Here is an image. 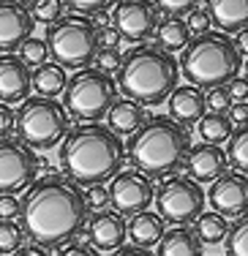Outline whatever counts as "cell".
<instances>
[{"mask_svg": "<svg viewBox=\"0 0 248 256\" xmlns=\"http://www.w3.org/2000/svg\"><path fill=\"white\" fill-rule=\"evenodd\" d=\"M22 232L38 248L66 246L88 224V202L80 186L50 174L25 191L22 199Z\"/></svg>", "mask_w": 248, "mask_h": 256, "instance_id": "6da1fadb", "label": "cell"}, {"mask_svg": "<svg viewBox=\"0 0 248 256\" xmlns=\"http://www.w3.org/2000/svg\"><path fill=\"white\" fill-rule=\"evenodd\" d=\"M123 156L126 148L120 136L98 123L68 131L66 142L60 144V166L66 178L80 186H101L110 178H118Z\"/></svg>", "mask_w": 248, "mask_h": 256, "instance_id": "7a4b0ae2", "label": "cell"}, {"mask_svg": "<svg viewBox=\"0 0 248 256\" xmlns=\"http://www.w3.org/2000/svg\"><path fill=\"white\" fill-rule=\"evenodd\" d=\"M180 63L161 46H136L123 58L118 71V88L139 106H158L174 93Z\"/></svg>", "mask_w": 248, "mask_h": 256, "instance_id": "3957f363", "label": "cell"}, {"mask_svg": "<svg viewBox=\"0 0 248 256\" xmlns=\"http://www.w3.org/2000/svg\"><path fill=\"white\" fill-rule=\"evenodd\" d=\"M191 150V136L169 114L148 118L128 142V158L144 178H166L186 164Z\"/></svg>", "mask_w": 248, "mask_h": 256, "instance_id": "277c9868", "label": "cell"}, {"mask_svg": "<svg viewBox=\"0 0 248 256\" xmlns=\"http://www.w3.org/2000/svg\"><path fill=\"white\" fill-rule=\"evenodd\" d=\"M243 54L226 33H202L188 41L180 54V74L188 79L191 88L216 90L240 76Z\"/></svg>", "mask_w": 248, "mask_h": 256, "instance_id": "5b68a950", "label": "cell"}, {"mask_svg": "<svg viewBox=\"0 0 248 256\" xmlns=\"http://www.w3.org/2000/svg\"><path fill=\"white\" fill-rule=\"evenodd\" d=\"M46 46L50 58H55V66L60 68H90V63L98 54V30L82 14H68L58 20L46 30Z\"/></svg>", "mask_w": 248, "mask_h": 256, "instance_id": "8992f818", "label": "cell"}, {"mask_svg": "<svg viewBox=\"0 0 248 256\" xmlns=\"http://www.w3.org/2000/svg\"><path fill=\"white\" fill-rule=\"evenodd\" d=\"M16 131H20V142H25L30 150H50L68 134V112L60 101L36 96L22 101L16 112Z\"/></svg>", "mask_w": 248, "mask_h": 256, "instance_id": "52a82bcc", "label": "cell"}, {"mask_svg": "<svg viewBox=\"0 0 248 256\" xmlns=\"http://www.w3.org/2000/svg\"><path fill=\"white\" fill-rule=\"evenodd\" d=\"M118 101V84L98 68H82L66 84V112L76 120H101Z\"/></svg>", "mask_w": 248, "mask_h": 256, "instance_id": "ba28073f", "label": "cell"}, {"mask_svg": "<svg viewBox=\"0 0 248 256\" xmlns=\"http://www.w3.org/2000/svg\"><path fill=\"white\" fill-rule=\"evenodd\" d=\"M156 210L164 224L186 226L204 212V191L191 178H169L156 191Z\"/></svg>", "mask_w": 248, "mask_h": 256, "instance_id": "9c48e42d", "label": "cell"}, {"mask_svg": "<svg viewBox=\"0 0 248 256\" xmlns=\"http://www.w3.org/2000/svg\"><path fill=\"white\" fill-rule=\"evenodd\" d=\"M38 158L20 139H0V194H20L33 186Z\"/></svg>", "mask_w": 248, "mask_h": 256, "instance_id": "30bf717a", "label": "cell"}, {"mask_svg": "<svg viewBox=\"0 0 248 256\" xmlns=\"http://www.w3.org/2000/svg\"><path fill=\"white\" fill-rule=\"evenodd\" d=\"M153 199H156L153 182H150V178H144L142 172H136V169L120 172L110 186V202L120 216H136V212H144L150 204H153Z\"/></svg>", "mask_w": 248, "mask_h": 256, "instance_id": "8fae6325", "label": "cell"}, {"mask_svg": "<svg viewBox=\"0 0 248 256\" xmlns=\"http://www.w3.org/2000/svg\"><path fill=\"white\" fill-rule=\"evenodd\" d=\"M114 28L131 41H142L158 30V8L150 0H118L114 6Z\"/></svg>", "mask_w": 248, "mask_h": 256, "instance_id": "7c38bea8", "label": "cell"}, {"mask_svg": "<svg viewBox=\"0 0 248 256\" xmlns=\"http://www.w3.org/2000/svg\"><path fill=\"white\" fill-rule=\"evenodd\" d=\"M210 207L224 218H240L248 212V178L240 172H224L210 186Z\"/></svg>", "mask_w": 248, "mask_h": 256, "instance_id": "4fadbf2b", "label": "cell"}, {"mask_svg": "<svg viewBox=\"0 0 248 256\" xmlns=\"http://www.w3.org/2000/svg\"><path fill=\"white\" fill-rule=\"evenodd\" d=\"M33 16L16 0H0V52H14L33 33Z\"/></svg>", "mask_w": 248, "mask_h": 256, "instance_id": "5bb4252c", "label": "cell"}, {"mask_svg": "<svg viewBox=\"0 0 248 256\" xmlns=\"http://www.w3.org/2000/svg\"><path fill=\"white\" fill-rule=\"evenodd\" d=\"M186 169H188V178L194 182H213L226 172L229 161H226V150H221L218 144H196L188 150L186 156Z\"/></svg>", "mask_w": 248, "mask_h": 256, "instance_id": "9a60e30c", "label": "cell"}, {"mask_svg": "<svg viewBox=\"0 0 248 256\" xmlns=\"http://www.w3.org/2000/svg\"><path fill=\"white\" fill-rule=\"evenodd\" d=\"M30 68L20 60V54H0V101L20 104L30 98Z\"/></svg>", "mask_w": 248, "mask_h": 256, "instance_id": "2e32d148", "label": "cell"}, {"mask_svg": "<svg viewBox=\"0 0 248 256\" xmlns=\"http://www.w3.org/2000/svg\"><path fill=\"white\" fill-rule=\"evenodd\" d=\"M126 237L128 232H126V221L120 212L101 210L88 221V240L96 251H118Z\"/></svg>", "mask_w": 248, "mask_h": 256, "instance_id": "e0dca14e", "label": "cell"}, {"mask_svg": "<svg viewBox=\"0 0 248 256\" xmlns=\"http://www.w3.org/2000/svg\"><path fill=\"white\" fill-rule=\"evenodd\" d=\"M169 118L183 123H199V120L208 114V104H204V93L199 88L183 84V88H174V93L169 96Z\"/></svg>", "mask_w": 248, "mask_h": 256, "instance_id": "ac0fdd59", "label": "cell"}, {"mask_svg": "<svg viewBox=\"0 0 248 256\" xmlns=\"http://www.w3.org/2000/svg\"><path fill=\"white\" fill-rule=\"evenodd\" d=\"M208 14L224 33L248 28V0H208Z\"/></svg>", "mask_w": 248, "mask_h": 256, "instance_id": "d6986e66", "label": "cell"}, {"mask_svg": "<svg viewBox=\"0 0 248 256\" xmlns=\"http://www.w3.org/2000/svg\"><path fill=\"white\" fill-rule=\"evenodd\" d=\"M126 232H128L131 237V246L136 248H153L161 242V237H164L166 232V224L158 218V212H136V216H131V221L126 224Z\"/></svg>", "mask_w": 248, "mask_h": 256, "instance_id": "ffe728a7", "label": "cell"}, {"mask_svg": "<svg viewBox=\"0 0 248 256\" xmlns=\"http://www.w3.org/2000/svg\"><path fill=\"white\" fill-rule=\"evenodd\" d=\"M106 118H110V131L112 134H134L148 123V114H144V106H139V104L128 101V98H118L110 106V112H106Z\"/></svg>", "mask_w": 248, "mask_h": 256, "instance_id": "44dd1931", "label": "cell"}, {"mask_svg": "<svg viewBox=\"0 0 248 256\" xmlns=\"http://www.w3.org/2000/svg\"><path fill=\"white\" fill-rule=\"evenodd\" d=\"M156 256H202V242H199L194 229H186V226L166 229Z\"/></svg>", "mask_w": 248, "mask_h": 256, "instance_id": "7402d4cb", "label": "cell"}, {"mask_svg": "<svg viewBox=\"0 0 248 256\" xmlns=\"http://www.w3.org/2000/svg\"><path fill=\"white\" fill-rule=\"evenodd\" d=\"M30 84L36 88V93H38L41 98H55V96L66 93L68 79H66V71L60 68V66L44 63V66H38V68L30 74Z\"/></svg>", "mask_w": 248, "mask_h": 256, "instance_id": "603a6c76", "label": "cell"}, {"mask_svg": "<svg viewBox=\"0 0 248 256\" xmlns=\"http://www.w3.org/2000/svg\"><path fill=\"white\" fill-rule=\"evenodd\" d=\"M158 46L164 52H180V50H186L188 46V41H191V33H188V25H186L180 16H169V20L164 22H158Z\"/></svg>", "mask_w": 248, "mask_h": 256, "instance_id": "cb8c5ba5", "label": "cell"}, {"mask_svg": "<svg viewBox=\"0 0 248 256\" xmlns=\"http://www.w3.org/2000/svg\"><path fill=\"white\" fill-rule=\"evenodd\" d=\"M196 226H194V232H196L199 242L202 246H218V242L226 240V232H229V224L226 218L218 216V212H202V216L196 218Z\"/></svg>", "mask_w": 248, "mask_h": 256, "instance_id": "d4e9b609", "label": "cell"}, {"mask_svg": "<svg viewBox=\"0 0 248 256\" xmlns=\"http://www.w3.org/2000/svg\"><path fill=\"white\" fill-rule=\"evenodd\" d=\"M232 131H234V126H232V120H229L226 114L208 112L202 120H199V136H202V142H208V144H218L221 148V142H226V139L232 136Z\"/></svg>", "mask_w": 248, "mask_h": 256, "instance_id": "484cf974", "label": "cell"}, {"mask_svg": "<svg viewBox=\"0 0 248 256\" xmlns=\"http://www.w3.org/2000/svg\"><path fill=\"white\" fill-rule=\"evenodd\" d=\"M226 161L234 172L248 178V126H238L226 139Z\"/></svg>", "mask_w": 248, "mask_h": 256, "instance_id": "4316f807", "label": "cell"}, {"mask_svg": "<svg viewBox=\"0 0 248 256\" xmlns=\"http://www.w3.org/2000/svg\"><path fill=\"white\" fill-rule=\"evenodd\" d=\"M224 246H226V256H248V212L229 226Z\"/></svg>", "mask_w": 248, "mask_h": 256, "instance_id": "83f0119b", "label": "cell"}, {"mask_svg": "<svg viewBox=\"0 0 248 256\" xmlns=\"http://www.w3.org/2000/svg\"><path fill=\"white\" fill-rule=\"evenodd\" d=\"M63 0H33L30 16H33V22H41V25H55L58 20H63Z\"/></svg>", "mask_w": 248, "mask_h": 256, "instance_id": "f1b7e54d", "label": "cell"}, {"mask_svg": "<svg viewBox=\"0 0 248 256\" xmlns=\"http://www.w3.org/2000/svg\"><path fill=\"white\" fill-rule=\"evenodd\" d=\"M22 240H25V232L20 224L0 221V256H11L14 251H20Z\"/></svg>", "mask_w": 248, "mask_h": 256, "instance_id": "f546056e", "label": "cell"}, {"mask_svg": "<svg viewBox=\"0 0 248 256\" xmlns=\"http://www.w3.org/2000/svg\"><path fill=\"white\" fill-rule=\"evenodd\" d=\"M46 58H50V46H46L44 38H36V36H30V38L25 41V44L20 46V60L25 66H44Z\"/></svg>", "mask_w": 248, "mask_h": 256, "instance_id": "4dcf8cb0", "label": "cell"}, {"mask_svg": "<svg viewBox=\"0 0 248 256\" xmlns=\"http://www.w3.org/2000/svg\"><path fill=\"white\" fill-rule=\"evenodd\" d=\"M204 104H208V109L213 114H229V109H232V98H229V93H226V88H216V90H210L208 96H204Z\"/></svg>", "mask_w": 248, "mask_h": 256, "instance_id": "1f68e13d", "label": "cell"}, {"mask_svg": "<svg viewBox=\"0 0 248 256\" xmlns=\"http://www.w3.org/2000/svg\"><path fill=\"white\" fill-rule=\"evenodd\" d=\"M199 6V0H156V8L166 11L169 16H180V14H188Z\"/></svg>", "mask_w": 248, "mask_h": 256, "instance_id": "d6a6232c", "label": "cell"}, {"mask_svg": "<svg viewBox=\"0 0 248 256\" xmlns=\"http://www.w3.org/2000/svg\"><path fill=\"white\" fill-rule=\"evenodd\" d=\"M186 25H188V33H196V36H202V33H208L210 25H213V20H210V14L204 8H194L188 11V20H186Z\"/></svg>", "mask_w": 248, "mask_h": 256, "instance_id": "836d02e7", "label": "cell"}, {"mask_svg": "<svg viewBox=\"0 0 248 256\" xmlns=\"http://www.w3.org/2000/svg\"><path fill=\"white\" fill-rule=\"evenodd\" d=\"M96 60H98V71L106 76L114 74V71H120V66H123V58L118 54V50H98Z\"/></svg>", "mask_w": 248, "mask_h": 256, "instance_id": "e575fe53", "label": "cell"}, {"mask_svg": "<svg viewBox=\"0 0 248 256\" xmlns=\"http://www.w3.org/2000/svg\"><path fill=\"white\" fill-rule=\"evenodd\" d=\"M84 202H88V210L101 212L104 207H110V188H104V186H90Z\"/></svg>", "mask_w": 248, "mask_h": 256, "instance_id": "d590c367", "label": "cell"}, {"mask_svg": "<svg viewBox=\"0 0 248 256\" xmlns=\"http://www.w3.org/2000/svg\"><path fill=\"white\" fill-rule=\"evenodd\" d=\"M22 212V202L11 194H0V221H14Z\"/></svg>", "mask_w": 248, "mask_h": 256, "instance_id": "8d00e7d4", "label": "cell"}, {"mask_svg": "<svg viewBox=\"0 0 248 256\" xmlns=\"http://www.w3.org/2000/svg\"><path fill=\"white\" fill-rule=\"evenodd\" d=\"M66 6H71L74 11H84V14H98V11L110 8L114 0H63Z\"/></svg>", "mask_w": 248, "mask_h": 256, "instance_id": "74e56055", "label": "cell"}, {"mask_svg": "<svg viewBox=\"0 0 248 256\" xmlns=\"http://www.w3.org/2000/svg\"><path fill=\"white\" fill-rule=\"evenodd\" d=\"M226 93L234 104H246V98H248V76H234L232 82L226 84Z\"/></svg>", "mask_w": 248, "mask_h": 256, "instance_id": "f35d334b", "label": "cell"}, {"mask_svg": "<svg viewBox=\"0 0 248 256\" xmlns=\"http://www.w3.org/2000/svg\"><path fill=\"white\" fill-rule=\"evenodd\" d=\"M16 128V112H11V106L0 104V139H8V134Z\"/></svg>", "mask_w": 248, "mask_h": 256, "instance_id": "ab89813d", "label": "cell"}, {"mask_svg": "<svg viewBox=\"0 0 248 256\" xmlns=\"http://www.w3.org/2000/svg\"><path fill=\"white\" fill-rule=\"evenodd\" d=\"M58 256H101L93 246H82V242H74V246H66Z\"/></svg>", "mask_w": 248, "mask_h": 256, "instance_id": "60d3db41", "label": "cell"}, {"mask_svg": "<svg viewBox=\"0 0 248 256\" xmlns=\"http://www.w3.org/2000/svg\"><path fill=\"white\" fill-rule=\"evenodd\" d=\"M229 120H232V126H248V104H232V109H229L226 114Z\"/></svg>", "mask_w": 248, "mask_h": 256, "instance_id": "b9f144b4", "label": "cell"}, {"mask_svg": "<svg viewBox=\"0 0 248 256\" xmlns=\"http://www.w3.org/2000/svg\"><path fill=\"white\" fill-rule=\"evenodd\" d=\"M112 256H153V251H148V248H136V246H120L118 251H112Z\"/></svg>", "mask_w": 248, "mask_h": 256, "instance_id": "7bdbcfd3", "label": "cell"}, {"mask_svg": "<svg viewBox=\"0 0 248 256\" xmlns=\"http://www.w3.org/2000/svg\"><path fill=\"white\" fill-rule=\"evenodd\" d=\"M118 41H120V33H118V30H104V33L98 36V46L104 44L106 50H114V46H118Z\"/></svg>", "mask_w": 248, "mask_h": 256, "instance_id": "ee69618b", "label": "cell"}, {"mask_svg": "<svg viewBox=\"0 0 248 256\" xmlns=\"http://www.w3.org/2000/svg\"><path fill=\"white\" fill-rule=\"evenodd\" d=\"M11 256H46V254L41 251L38 246H22L20 251H14V254H11Z\"/></svg>", "mask_w": 248, "mask_h": 256, "instance_id": "f6af8a7d", "label": "cell"}, {"mask_svg": "<svg viewBox=\"0 0 248 256\" xmlns=\"http://www.w3.org/2000/svg\"><path fill=\"white\" fill-rule=\"evenodd\" d=\"M234 46H238L240 54H248V28L238 33V44H234Z\"/></svg>", "mask_w": 248, "mask_h": 256, "instance_id": "bcb514c9", "label": "cell"}]
</instances>
